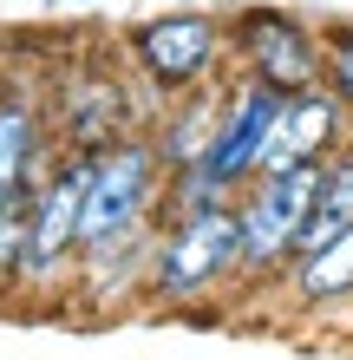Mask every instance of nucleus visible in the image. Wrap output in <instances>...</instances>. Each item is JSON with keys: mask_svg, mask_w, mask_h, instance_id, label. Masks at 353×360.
Wrapping results in <instances>:
<instances>
[{"mask_svg": "<svg viewBox=\"0 0 353 360\" xmlns=\"http://www.w3.org/2000/svg\"><path fill=\"white\" fill-rule=\"evenodd\" d=\"M164 184H171V164H164L151 131H124L118 144L92 151V177H86V256L105 249L112 236L151 223L164 210Z\"/></svg>", "mask_w": 353, "mask_h": 360, "instance_id": "f03ea898", "label": "nucleus"}, {"mask_svg": "<svg viewBox=\"0 0 353 360\" xmlns=\"http://www.w3.org/2000/svg\"><path fill=\"white\" fill-rule=\"evenodd\" d=\"M340 229H353V144L327 158V177H321V197H314V217H307L295 256H307V249H321V243H334Z\"/></svg>", "mask_w": 353, "mask_h": 360, "instance_id": "ddd939ff", "label": "nucleus"}, {"mask_svg": "<svg viewBox=\"0 0 353 360\" xmlns=\"http://www.w3.org/2000/svg\"><path fill=\"white\" fill-rule=\"evenodd\" d=\"M281 86H268V79H248L236 72L229 79V105H222V124H216V138H210V151H203L197 164L210 171L229 197H242L248 184L262 177V151H268V131H275V118H281Z\"/></svg>", "mask_w": 353, "mask_h": 360, "instance_id": "0eeeda50", "label": "nucleus"}, {"mask_svg": "<svg viewBox=\"0 0 353 360\" xmlns=\"http://www.w3.org/2000/svg\"><path fill=\"white\" fill-rule=\"evenodd\" d=\"M353 138V105L327 86H301L281 98V118L268 131V151H262V171H295V164H327L334 151H347Z\"/></svg>", "mask_w": 353, "mask_h": 360, "instance_id": "6e6552de", "label": "nucleus"}, {"mask_svg": "<svg viewBox=\"0 0 353 360\" xmlns=\"http://www.w3.org/2000/svg\"><path fill=\"white\" fill-rule=\"evenodd\" d=\"M327 164H295V171H262L255 184L236 197L242 217V282H268V275H288L301 249V229L314 217Z\"/></svg>", "mask_w": 353, "mask_h": 360, "instance_id": "20e7f679", "label": "nucleus"}, {"mask_svg": "<svg viewBox=\"0 0 353 360\" xmlns=\"http://www.w3.org/2000/svg\"><path fill=\"white\" fill-rule=\"evenodd\" d=\"M222 105H229V86H190V92H177V98H164V124H157V151L164 164H197L203 151H210V138H216V124H222Z\"/></svg>", "mask_w": 353, "mask_h": 360, "instance_id": "9b49d317", "label": "nucleus"}, {"mask_svg": "<svg viewBox=\"0 0 353 360\" xmlns=\"http://www.w3.org/2000/svg\"><path fill=\"white\" fill-rule=\"evenodd\" d=\"M242 282V217L236 203H210L190 217H164L157 243H151V275L144 295L171 308H190L203 295Z\"/></svg>", "mask_w": 353, "mask_h": 360, "instance_id": "f257e3e1", "label": "nucleus"}, {"mask_svg": "<svg viewBox=\"0 0 353 360\" xmlns=\"http://www.w3.org/2000/svg\"><path fill=\"white\" fill-rule=\"evenodd\" d=\"M86 177L92 158L86 151H59L33 184V223H27V269L20 288L27 295H53L86 256Z\"/></svg>", "mask_w": 353, "mask_h": 360, "instance_id": "7ed1b4c3", "label": "nucleus"}, {"mask_svg": "<svg viewBox=\"0 0 353 360\" xmlns=\"http://www.w3.org/2000/svg\"><path fill=\"white\" fill-rule=\"evenodd\" d=\"M46 171V124L27 86H0V203L27 197Z\"/></svg>", "mask_w": 353, "mask_h": 360, "instance_id": "9d476101", "label": "nucleus"}, {"mask_svg": "<svg viewBox=\"0 0 353 360\" xmlns=\"http://www.w3.org/2000/svg\"><path fill=\"white\" fill-rule=\"evenodd\" d=\"M124 46H131L144 86L164 92V98H177V92L203 86V79H210L222 59H229V20L197 13V7L151 13V20H138V27L124 33Z\"/></svg>", "mask_w": 353, "mask_h": 360, "instance_id": "39448f33", "label": "nucleus"}, {"mask_svg": "<svg viewBox=\"0 0 353 360\" xmlns=\"http://www.w3.org/2000/svg\"><path fill=\"white\" fill-rule=\"evenodd\" d=\"M53 124L59 138H66V151H105V144H118L124 131H144V124L131 118V98H124V86L112 79V66H98V59H86V66L59 72V98H53Z\"/></svg>", "mask_w": 353, "mask_h": 360, "instance_id": "1a4fd4ad", "label": "nucleus"}, {"mask_svg": "<svg viewBox=\"0 0 353 360\" xmlns=\"http://www.w3.org/2000/svg\"><path fill=\"white\" fill-rule=\"evenodd\" d=\"M229 59L248 79L301 92V86L327 79V33L288 7H242V13H229Z\"/></svg>", "mask_w": 353, "mask_h": 360, "instance_id": "423d86ee", "label": "nucleus"}, {"mask_svg": "<svg viewBox=\"0 0 353 360\" xmlns=\"http://www.w3.org/2000/svg\"><path fill=\"white\" fill-rule=\"evenodd\" d=\"M27 223H33V190L13 203H0V295L20 288V269H27Z\"/></svg>", "mask_w": 353, "mask_h": 360, "instance_id": "4468645a", "label": "nucleus"}, {"mask_svg": "<svg viewBox=\"0 0 353 360\" xmlns=\"http://www.w3.org/2000/svg\"><path fill=\"white\" fill-rule=\"evenodd\" d=\"M327 33V86H334L347 105H353V20L340 27H321Z\"/></svg>", "mask_w": 353, "mask_h": 360, "instance_id": "2eb2a0df", "label": "nucleus"}, {"mask_svg": "<svg viewBox=\"0 0 353 360\" xmlns=\"http://www.w3.org/2000/svg\"><path fill=\"white\" fill-rule=\"evenodd\" d=\"M288 288H295V302H307V308L347 302L353 295V229H340L334 243H321V249H307V256L288 262Z\"/></svg>", "mask_w": 353, "mask_h": 360, "instance_id": "f8f14e48", "label": "nucleus"}]
</instances>
